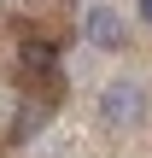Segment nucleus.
<instances>
[{
    "instance_id": "f257e3e1",
    "label": "nucleus",
    "mask_w": 152,
    "mask_h": 158,
    "mask_svg": "<svg viewBox=\"0 0 152 158\" xmlns=\"http://www.w3.org/2000/svg\"><path fill=\"white\" fill-rule=\"evenodd\" d=\"M100 123L105 129H141L146 123V88L141 82H105L100 88Z\"/></svg>"
},
{
    "instance_id": "f03ea898",
    "label": "nucleus",
    "mask_w": 152,
    "mask_h": 158,
    "mask_svg": "<svg viewBox=\"0 0 152 158\" xmlns=\"http://www.w3.org/2000/svg\"><path fill=\"white\" fill-rule=\"evenodd\" d=\"M88 41H94V47H123V18H117L111 6H94V12H88Z\"/></svg>"
},
{
    "instance_id": "7ed1b4c3",
    "label": "nucleus",
    "mask_w": 152,
    "mask_h": 158,
    "mask_svg": "<svg viewBox=\"0 0 152 158\" xmlns=\"http://www.w3.org/2000/svg\"><path fill=\"white\" fill-rule=\"evenodd\" d=\"M41 123H47V100H29V106L18 111V123H12V141H29Z\"/></svg>"
},
{
    "instance_id": "20e7f679",
    "label": "nucleus",
    "mask_w": 152,
    "mask_h": 158,
    "mask_svg": "<svg viewBox=\"0 0 152 158\" xmlns=\"http://www.w3.org/2000/svg\"><path fill=\"white\" fill-rule=\"evenodd\" d=\"M23 70L47 76V70H53V47H47V41H29V47H23Z\"/></svg>"
},
{
    "instance_id": "39448f33",
    "label": "nucleus",
    "mask_w": 152,
    "mask_h": 158,
    "mask_svg": "<svg viewBox=\"0 0 152 158\" xmlns=\"http://www.w3.org/2000/svg\"><path fill=\"white\" fill-rule=\"evenodd\" d=\"M141 18H146V23H152V0H141Z\"/></svg>"
}]
</instances>
